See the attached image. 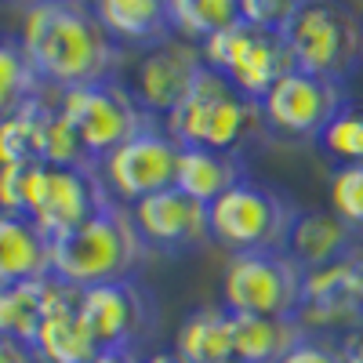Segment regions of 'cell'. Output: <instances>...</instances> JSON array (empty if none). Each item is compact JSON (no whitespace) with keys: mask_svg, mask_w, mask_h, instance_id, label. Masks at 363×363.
I'll use <instances>...</instances> for the list:
<instances>
[{"mask_svg":"<svg viewBox=\"0 0 363 363\" xmlns=\"http://www.w3.org/2000/svg\"><path fill=\"white\" fill-rule=\"evenodd\" d=\"M280 37L294 69L349 84L363 66V18L345 0H298Z\"/></svg>","mask_w":363,"mask_h":363,"instance_id":"4","label":"cell"},{"mask_svg":"<svg viewBox=\"0 0 363 363\" xmlns=\"http://www.w3.org/2000/svg\"><path fill=\"white\" fill-rule=\"evenodd\" d=\"M164 128L178 138V145L244 157V149H251V142L265 131V116L258 99L244 95L218 69L203 66L182 106L164 120Z\"/></svg>","mask_w":363,"mask_h":363,"instance_id":"3","label":"cell"},{"mask_svg":"<svg viewBox=\"0 0 363 363\" xmlns=\"http://www.w3.org/2000/svg\"><path fill=\"white\" fill-rule=\"evenodd\" d=\"M200 55H203V66L218 69L244 95H251L258 102L265 99V91L272 84L284 80L294 69V58L277 29H258L251 22H236L225 33L203 40Z\"/></svg>","mask_w":363,"mask_h":363,"instance_id":"9","label":"cell"},{"mask_svg":"<svg viewBox=\"0 0 363 363\" xmlns=\"http://www.w3.org/2000/svg\"><path fill=\"white\" fill-rule=\"evenodd\" d=\"M44 99H29L22 109L0 120V167L8 164H37V138H40V116Z\"/></svg>","mask_w":363,"mask_h":363,"instance_id":"25","label":"cell"},{"mask_svg":"<svg viewBox=\"0 0 363 363\" xmlns=\"http://www.w3.org/2000/svg\"><path fill=\"white\" fill-rule=\"evenodd\" d=\"M356 229L349 222H342L335 211H301L291 222V233L284 240V251L306 269H323V265H335L342 258H349L356 247Z\"/></svg>","mask_w":363,"mask_h":363,"instance_id":"15","label":"cell"},{"mask_svg":"<svg viewBox=\"0 0 363 363\" xmlns=\"http://www.w3.org/2000/svg\"><path fill=\"white\" fill-rule=\"evenodd\" d=\"M87 363H142L135 352H124V349H106V352H95Z\"/></svg>","mask_w":363,"mask_h":363,"instance_id":"31","label":"cell"},{"mask_svg":"<svg viewBox=\"0 0 363 363\" xmlns=\"http://www.w3.org/2000/svg\"><path fill=\"white\" fill-rule=\"evenodd\" d=\"M77 306H80V291L48 313V320L37 330V342H33L37 359H44V363H87L99 352Z\"/></svg>","mask_w":363,"mask_h":363,"instance_id":"21","label":"cell"},{"mask_svg":"<svg viewBox=\"0 0 363 363\" xmlns=\"http://www.w3.org/2000/svg\"><path fill=\"white\" fill-rule=\"evenodd\" d=\"M298 0H240V18L258 26V29H284Z\"/></svg>","mask_w":363,"mask_h":363,"instance_id":"28","label":"cell"},{"mask_svg":"<svg viewBox=\"0 0 363 363\" xmlns=\"http://www.w3.org/2000/svg\"><path fill=\"white\" fill-rule=\"evenodd\" d=\"M145 363H178V356L174 352H157V356H149Z\"/></svg>","mask_w":363,"mask_h":363,"instance_id":"33","label":"cell"},{"mask_svg":"<svg viewBox=\"0 0 363 363\" xmlns=\"http://www.w3.org/2000/svg\"><path fill=\"white\" fill-rule=\"evenodd\" d=\"M51 277V236L18 211H0V287Z\"/></svg>","mask_w":363,"mask_h":363,"instance_id":"16","label":"cell"},{"mask_svg":"<svg viewBox=\"0 0 363 363\" xmlns=\"http://www.w3.org/2000/svg\"><path fill=\"white\" fill-rule=\"evenodd\" d=\"M113 203L95 164H26L22 215L33 218L51 240L91 222Z\"/></svg>","mask_w":363,"mask_h":363,"instance_id":"5","label":"cell"},{"mask_svg":"<svg viewBox=\"0 0 363 363\" xmlns=\"http://www.w3.org/2000/svg\"><path fill=\"white\" fill-rule=\"evenodd\" d=\"M244 178H251L244 157L215 153V149H200V145H182V153H178L174 186L182 193H189L193 200H200L203 207H211L218 196H225Z\"/></svg>","mask_w":363,"mask_h":363,"instance_id":"18","label":"cell"},{"mask_svg":"<svg viewBox=\"0 0 363 363\" xmlns=\"http://www.w3.org/2000/svg\"><path fill=\"white\" fill-rule=\"evenodd\" d=\"M211 215V240L233 255L244 251H284V240L298 207L265 182L244 178L225 196L207 207Z\"/></svg>","mask_w":363,"mask_h":363,"instance_id":"7","label":"cell"},{"mask_svg":"<svg viewBox=\"0 0 363 363\" xmlns=\"http://www.w3.org/2000/svg\"><path fill=\"white\" fill-rule=\"evenodd\" d=\"M200 69H203L200 44L171 33V37L149 44L142 51V58L135 62V77H131L128 91L138 99V106L149 116L167 120L182 106V99L189 95V87H193Z\"/></svg>","mask_w":363,"mask_h":363,"instance_id":"12","label":"cell"},{"mask_svg":"<svg viewBox=\"0 0 363 363\" xmlns=\"http://www.w3.org/2000/svg\"><path fill=\"white\" fill-rule=\"evenodd\" d=\"M73 294H77V287L62 284L58 277H40L29 284L0 287V335L33 349L37 330L48 320V313L58 309Z\"/></svg>","mask_w":363,"mask_h":363,"instance_id":"17","label":"cell"},{"mask_svg":"<svg viewBox=\"0 0 363 363\" xmlns=\"http://www.w3.org/2000/svg\"><path fill=\"white\" fill-rule=\"evenodd\" d=\"M178 138L153 120L138 135H131L124 145H116L109 157H102V182L106 189L124 203H138L145 196H153L160 189H171L178 178Z\"/></svg>","mask_w":363,"mask_h":363,"instance_id":"10","label":"cell"},{"mask_svg":"<svg viewBox=\"0 0 363 363\" xmlns=\"http://www.w3.org/2000/svg\"><path fill=\"white\" fill-rule=\"evenodd\" d=\"M258 106L269 131L320 142V135L330 128V120L349 106V95H345V84L313 77L306 69H291L284 80H277L265 91Z\"/></svg>","mask_w":363,"mask_h":363,"instance_id":"11","label":"cell"},{"mask_svg":"<svg viewBox=\"0 0 363 363\" xmlns=\"http://www.w3.org/2000/svg\"><path fill=\"white\" fill-rule=\"evenodd\" d=\"M40 77L29 62V55L18 37L0 33V120L22 109L29 99L40 95Z\"/></svg>","mask_w":363,"mask_h":363,"instance_id":"24","label":"cell"},{"mask_svg":"<svg viewBox=\"0 0 363 363\" xmlns=\"http://www.w3.org/2000/svg\"><path fill=\"white\" fill-rule=\"evenodd\" d=\"M320 145L327 157H335L338 164H363V109L352 102L330 120V128L320 135Z\"/></svg>","mask_w":363,"mask_h":363,"instance_id":"26","label":"cell"},{"mask_svg":"<svg viewBox=\"0 0 363 363\" xmlns=\"http://www.w3.org/2000/svg\"><path fill=\"white\" fill-rule=\"evenodd\" d=\"M280 363H345V352H342V345H330L323 338L306 335L298 345L287 349V356Z\"/></svg>","mask_w":363,"mask_h":363,"instance_id":"29","label":"cell"},{"mask_svg":"<svg viewBox=\"0 0 363 363\" xmlns=\"http://www.w3.org/2000/svg\"><path fill=\"white\" fill-rule=\"evenodd\" d=\"M131 218L145 240V247L157 251H200L211 240V215L200 200H193L189 193H182L178 186L160 189L153 196H145L138 203H131Z\"/></svg>","mask_w":363,"mask_h":363,"instance_id":"14","label":"cell"},{"mask_svg":"<svg viewBox=\"0 0 363 363\" xmlns=\"http://www.w3.org/2000/svg\"><path fill=\"white\" fill-rule=\"evenodd\" d=\"M40 84L69 91L80 84L113 80L120 40L102 26L95 4L84 0H33L18 33Z\"/></svg>","mask_w":363,"mask_h":363,"instance_id":"1","label":"cell"},{"mask_svg":"<svg viewBox=\"0 0 363 363\" xmlns=\"http://www.w3.org/2000/svg\"><path fill=\"white\" fill-rule=\"evenodd\" d=\"M77 309L99 352L106 349L135 352V345L145 338L149 323H153V301L135 277L80 291Z\"/></svg>","mask_w":363,"mask_h":363,"instance_id":"13","label":"cell"},{"mask_svg":"<svg viewBox=\"0 0 363 363\" xmlns=\"http://www.w3.org/2000/svg\"><path fill=\"white\" fill-rule=\"evenodd\" d=\"M240 18V0H171V29L193 44L233 29Z\"/></svg>","mask_w":363,"mask_h":363,"instance_id":"23","label":"cell"},{"mask_svg":"<svg viewBox=\"0 0 363 363\" xmlns=\"http://www.w3.org/2000/svg\"><path fill=\"white\" fill-rule=\"evenodd\" d=\"M145 251L149 247L131 218V207L113 200L80 229L51 240V277L77 291L113 280H131Z\"/></svg>","mask_w":363,"mask_h":363,"instance_id":"2","label":"cell"},{"mask_svg":"<svg viewBox=\"0 0 363 363\" xmlns=\"http://www.w3.org/2000/svg\"><path fill=\"white\" fill-rule=\"evenodd\" d=\"M178 363H233V313L196 309L174 335Z\"/></svg>","mask_w":363,"mask_h":363,"instance_id":"22","label":"cell"},{"mask_svg":"<svg viewBox=\"0 0 363 363\" xmlns=\"http://www.w3.org/2000/svg\"><path fill=\"white\" fill-rule=\"evenodd\" d=\"M116 40L157 44L171 37V0H91Z\"/></svg>","mask_w":363,"mask_h":363,"instance_id":"20","label":"cell"},{"mask_svg":"<svg viewBox=\"0 0 363 363\" xmlns=\"http://www.w3.org/2000/svg\"><path fill=\"white\" fill-rule=\"evenodd\" d=\"M301 338H306L301 320L233 316V363H280Z\"/></svg>","mask_w":363,"mask_h":363,"instance_id":"19","label":"cell"},{"mask_svg":"<svg viewBox=\"0 0 363 363\" xmlns=\"http://www.w3.org/2000/svg\"><path fill=\"white\" fill-rule=\"evenodd\" d=\"M58 109H62L66 124L73 128L84 153L95 164L102 157H109L116 145H124L131 135H138L145 124L157 120L138 106L128 84H116V80H95V84L58 91Z\"/></svg>","mask_w":363,"mask_h":363,"instance_id":"8","label":"cell"},{"mask_svg":"<svg viewBox=\"0 0 363 363\" xmlns=\"http://www.w3.org/2000/svg\"><path fill=\"white\" fill-rule=\"evenodd\" d=\"M222 301L233 316L298 320L306 306V269L287 251L229 255L222 277Z\"/></svg>","mask_w":363,"mask_h":363,"instance_id":"6","label":"cell"},{"mask_svg":"<svg viewBox=\"0 0 363 363\" xmlns=\"http://www.w3.org/2000/svg\"><path fill=\"white\" fill-rule=\"evenodd\" d=\"M342 352H345V363H363V330H356V335L342 342Z\"/></svg>","mask_w":363,"mask_h":363,"instance_id":"32","label":"cell"},{"mask_svg":"<svg viewBox=\"0 0 363 363\" xmlns=\"http://www.w3.org/2000/svg\"><path fill=\"white\" fill-rule=\"evenodd\" d=\"M330 211L352 229H363V164L335 167V174H330Z\"/></svg>","mask_w":363,"mask_h":363,"instance_id":"27","label":"cell"},{"mask_svg":"<svg viewBox=\"0 0 363 363\" xmlns=\"http://www.w3.org/2000/svg\"><path fill=\"white\" fill-rule=\"evenodd\" d=\"M33 356H37V352L29 349V345L0 335V363H33Z\"/></svg>","mask_w":363,"mask_h":363,"instance_id":"30","label":"cell"}]
</instances>
